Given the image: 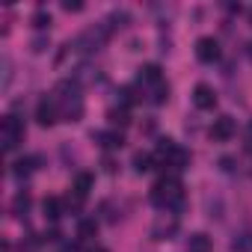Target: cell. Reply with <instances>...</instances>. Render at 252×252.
Instances as JSON below:
<instances>
[{"label":"cell","mask_w":252,"mask_h":252,"mask_svg":"<svg viewBox=\"0 0 252 252\" xmlns=\"http://www.w3.org/2000/svg\"><path fill=\"white\" fill-rule=\"evenodd\" d=\"M63 9H65V12H80V9H83V3H80V0H65Z\"/></svg>","instance_id":"4316f807"},{"label":"cell","mask_w":252,"mask_h":252,"mask_svg":"<svg viewBox=\"0 0 252 252\" xmlns=\"http://www.w3.org/2000/svg\"><path fill=\"white\" fill-rule=\"evenodd\" d=\"M246 143L252 146V122H249V128H246Z\"/></svg>","instance_id":"f1b7e54d"},{"label":"cell","mask_w":252,"mask_h":252,"mask_svg":"<svg viewBox=\"0 0 252 252\" xmlns=\"http://www.w3.org/2000/svg\"><path fill=\"white\" fill-rule=\"evenodd\" d=\"M110 122L113 125H128V113L125 110H110Z\"/></svg>","instance_id":"d4e9b609"},{"label":"cell","mask_w":252,"mask_h":252,"mask_svg":"<svg viewBox=\"0 0 252 252\" xmlns=\"http://www.w3.org/2000/svg\"><path fill=\"white\" fill-rule=\"evenodd\" d=\"M42 211H45L48 220H60V217H63V205H60L57 196H48V199L42 202Z\"/></svg>","instance_id":"4fadbf2b"},{"label":"cell","mask_w":252,"mask_h":252,"mask_svg":"<svg viewBox=\"0 0 252 252\" xmlns=\"http://www.w3.org/2000/svg\"><path fill=\"white\" fill-rule=\"evenodd\" d=\"M149 199H152V205H155V208L175 214V211H181V208H184V187H181V181H178V178H160V181L152 187Z\"/></svg>","instance_id":"6da1fadb"},{"label":"cell","mask_w":252,"mask_h":252,"mask_svg":"<svg viewBox=\"0 0 252 252\" xmlns=\"http://www.w3.org/2000/svg\"><path fill=\"white\" fill-rule=\"evenodd\" d=\"M12 211H15L18 217H24V214L30 211V193H24V190H21V193L12 199Z\"/></svg>","instance_id":"e0dca14e"},{"label":"cell","mask_w":252,"mask_h":252,"mask_svg":"<svg viewBox=\"0 0 252 252\" xmlns=\"http://www.w3.org/2000/svg\"><path fill=\"white\" fill-rule=\"evenodd\" d=\"M92 252H107V249H101V246H98V249H92Z\"/></svg>","instance_id":"4dcf8cb0"},{"label":"cell","mask_w":252,"mask_h":252,"mask_svg":"<svg viewBox=\"0 0 252 252\" xmlns=\"http://www.w3.org/2000/svg\"><path fill=\"white\" fill-rule=\"evenodd\" d=\"M166 95H169V86H166V83H160V86L155 89V95H152V101H155V104H163V101H166Z\"/></svg>","instance_id":"cb8c5ba5"},{"label":"cell","mask_w":252,"mask_h":252,"mask_svg":"<svg viewBox=\"0 0 252 252\" xmlns=\"http://www.w3.org/2000/svg\"><path fill=\"white\" fill-rule=\"evenodd\" d=\"M95 228H98V225H95V220H80L77 234H80V237H92V234H95Z\"/></svg>","instance_id":"44dd1931"},{"label":"cell","mask_w":252,"mask_h":252,"mask_svg":"<svg viewBox=\"0 0 252 252\" xmlns=\"http://www.w3.org/2000/svg\"><path fill=\"white\" fill-rule=\"evenodd\" d=\"M24 140V125L15 116H6L3 125H0V143H3V152L18 149V143Z\"/></svg>","instance_id":"3957f363"},{"label":"cell","mask_w":252,"mask_h":252,"mask_svg":"<svg viewBox=\"0 0 252 252\" xmlns=\"http://www.w3.org/2000/svg\"><path fill=\"white\" fill-rule=\"evenodd\" d=\"M140 80H143V83H163V80H160V65H155V63L143 65V68H140Z\"/></svg>","instance_id":"5bb4252c"},{"label":"cell","mask_w":252,"mask_h":252,"mask_svg":"<svg viewBox=\"0 0 252 252\" xmlns=\"http://www.w3.org/2000/svg\"><path fill=\"white\" fill-rule=\"evenodd\" d=\"M45 48H48V42H45V39H33V54H42Z\"/></svg>","instance_id":"83f0119b"},{"label":"cell","mask_w":252,"mask_h":252,"mask_svg":"<svg viewBox=\"0 0 252 252\" xmlns=\"http://www.w3.org/2000/svg\"><path fill=\"white\" fill-rule=\"evenodd\" d=\"M89 190H92V175L80 172V175L74 178V193H77V199H83V196H86Z\"/></svg>","instance_id":"9a60e30c"},{"label":"cell","mask_w":252,"mask_h":252,"mask_svg":"<svg viewBox=\"0 0 252 252\" xmlns=\"http://www.w3.org/2000/svg\"><path fill=\"white\" fill-rule=\"evenodd\" d=\"M234 134H237V122H234L231 116H220V119H214V125H211V137H214L217 143H228Z\"/></svg>","instance_id":"5b68a950"},{"label":"cell","mask_w":252,"mask_h":252,"mask_svg":"<svg viewBox=\"0 0 252 252\" xmlns=\"http://www.w3.org/2000/svg\"><path fill=\"white\" fill-rule=\"evenodd\" d=\"M119 95H122V104H125V107H131V104L137 101V95H134V89H131V86H122V89H119Z\"/></svg>","instance_id":"603a6c76"},{"label":"cell","mask_w":252,"mask_h":252,"mask_svg":"<svg viewBox=\"0 0 252 252\" xmlns=\"http://www.w3.org/2000/svg\"><path fill=\"white\" fill-rule=\"evenodd\" d=\"M231 249H234V252H249V249H252V234H240V237L231 243Z\"/></svg>","instance_id":"ffe728a7"},{"label":"cell","mask_w":252,"mask_h":252,"mask_svg":"<svg viewBox=\"0 0 252 252\" xmlns=\"http://www.w3.org/2000/svg\"><path fill=\"white\" fill-rule=\"evenodd\" d=\"M95 140H98L104 149H122V146H125L122 134H116V131H98V134H95Z\"/></svg>","instance_id":"30bf717a"},{"label":"cell","mask_w":252,"mask_h":252,"mask_svg":"<svg viewBox=\"0 0 252 252\" xmlns=\"http://www.w3.org/2000/svg\"><path fill=\"white\" fill-rule=\"evenodd\" d=\"M211 249H214V243H211V237H208V234L196 231V234H190V237H187V252H211Z\"/></svg>","instance_id":"9c48e42d"},{"label":"cell","mask_w":252,"mask_h":252,"mask_svg":"<svg viewBox=\"0 0 252 252\" xmlns=\"http://www.w3.org/2000/svg\"><path fill=\"white\" fill-rule=\"evenodd\" d=\"M196 60L199 63H217L220 60V42L214 36H202L196 42Z\"/></svg>","instance_id":"8992f818"},{"label":"cell","mask_w":252,"mask_h":252,"mask_svg":"<svg viewBox=\"0 0 252 252\" xmlns=\"http://www.w3.org/2000/svg\"><path fill=\"white\" fill-rule=\"evenodd\" d=\"M9 80H12V63L3 57V89L9 86Z\"/></svg>","instance_id":"484cf974"},{"label":"cell","mask_w":252,"mask_h":252,"mask_svg":"<svg viewBox=\"0 0 252 252\" xmlns=\"http://www.w3.org/2000/svg\"><path fill=\"white\" fill-rule=\"evenodd\" d=\"M193 104H196L199 110H214V104H217L214 89H211L208 83H196V89H193Z\"/></svg>","instance_id":"ba28073f"},{"label":"cell","mask_w":252,"mask_h":252,"mask_svg":"<svg viewBox=\"0 0 252 252\" xmlns=\"http://www.w3.org/2000/svg\"><path fill=\"white\" fill-rule=\"evenodd\" d=\"M246 57H249V60H252V42H249V45H246Z\"/></svg>","instance_id":"f546056e"},{"label":"cell","mask_w":252,"mask_h":252,"mask_svg":"<svg viewBox=\"0 0 252 252\" xmlns=\"http://www.w3.org/2000/svg\"><path fill=\"white\" fill-rule=\"evenodd\" d=\"M51 98H54L57 110L63 113V119L77 122V119L83 116V98H80V86H77L74 80H63V83H57V89H54Z\"/></svg>","instance_id":"7a4b0ae2"},{"label":"cell","mask_w":252,"mask_h":252,"mask_svg":"<svg viewBox=\"0 0 252 252\" xmlns=\"http://www.w3.org/2000/svg\"><path fill=\"white\" fill-rule=\"evenodd\" d=\"M166 163H169L172 169H178V172H181V169H187V166H190V152H187V149H175V152L166 158Z\"/></svg>","instance_id":"7c38bea8"},{"label":"cell","mask_w":252,"mask_h":252,"mask_svg":"<svg viewBox=\"0 0 252 252\" xmlns=\"http://www.w3.org/2000/svg\"><path fill=\"white\" fill-rule=\"evenodd\" d=\"M175 234H178V217L169 211L158 214V220L152 222V237L155 240H172Z\"/></svg>","instance_id":"277c9868"},{"label":"cell","mask_w":252,"mask_h":252,"mask_svg":"<svg viewBox=\"0 0 252 252\" xmlns=\"http://www.w3.org/2000/svg\"><path fill=\"white\" fill-rule=\"evenodd\" d=\"M30 169H33V158H21V160L12 166V175L24 178V175H30Z\"/></svg>","instance_id":"ac0fdd59"},{"label":"cell","mask_w":252,"mask_h":252,"mask_svg":"<svg viewBox=\"0 0 252 252\" xmlns=\"http://www.w3.org/2000/svg\"><path fill=\"white\" fill-rule=\"evenodd\" d=\"M152 163H155V158H152V155H146V152H137V155H134V169H137L140 175H143V172H149V169H152Z\"/></svg>","instance_id":"2e32d148"},{"label":"cell","mask_w":252,"mask_h":252,"mask_svg":"<svg viewBox=\"0 0 252 252\" xmlns=\"http://www.w3.org/2000/svg\"><path fill=\"white\" fill-rule=\"evenodd\" d=\"M95 80H98V71H95L92 65H86V63L74 71V83H77V86H89V83H95Z\"/></svg>","instance_id":"8fae6325"},{"label":"cell","mask_w":252,"mask_h":252,"mask_svg":"<svg viewBox=\"0 0 252 252\" xmlns=\"http://www.w3.org/2000/svg\"><path fill=\"white\" fill-rule=\"evenodd\" d=\"M57 104H54V98L51 95H45L42 101H39V107H36V119H39V125L42 128H51V125L57 122Z\"/></svg>","instance_id":"52a82bcc"},{"label":"cell","mask_w":252,"mask_h":252,"mask_svg":"<svg viewBox=\"0 0 252 252\" xmlns=\"http://www.w3.org/2000/svg\"><path fill=\"white\" fill-rule=\"evenodd\" d=\"M33 27H36V30H45V27H51V12L39 9V12L33 15Z\"/></svg>","instance_id":"d6986e66"},{"label":"cell","mask_w":252,"mask_h":252,"mask_svg":"<svg viewBox=\"0 0 252 252\" xmlns=\"http://www.w3.org/2000/svg\"><path fill=\"white\" fill-rule=\"evenodd\" d=\"M175 149H178V146H175V143H172V140H169V137H166V140H160V143H158V155H160V158H169V155H172V152H175Z\"/></svg>","instance_id":"7402d4cb"}]
</instances>
